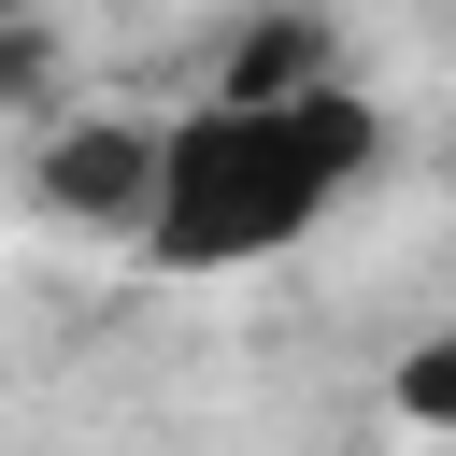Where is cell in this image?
Returning a JSON list of instances; mask_svg holds the SVG:
<instances>
[{"label": "cell", "mask_w": 456, "mask_h": 456, "mask_svg": "<svg viewBox=\"0 0 456 456\" xmlns=\"http://www.w3.org/2000/svg\"><path fill=\"white\" fill-rule=\"evenodd\" d=\"M157 157H171V114H157V128H142V114H71V128L28 157V200H43L57 228H100V242L128 228V242H142V228H157Z\"/></svg>", "instance_id": "7a4b0ae2"}, {"label": "cell", "mask_w": 456, "mask_h": 456, "mask_svg": "<svg viewBox=\"0 0 456 456\" xmlns=\"http://www.w3.org/2000/svg\"><path fill=\"white\" fill-rule=\"evenodd\" d=\"M0 86H28V0H0Z\"/></svg>", "instance_id": "277c9868"}, {"label": "cell", "mask_w": 456, "mask_h": 456, "mask_svg": "<svg viewBox=\"0 0 456 456\" xmlns=\"http://www.w3.org/2000/svg\"><path fill=\"white\" fill-rule=\"evenodd\" d=\"M370 157H385V114H370L342 71L214 86V100L171 114L142 256H157V271H256V256H285L342 185H370Z\"/></svg>", "instance_id": "6da1fadb"}, {"label": "cell", "mask_w": 456, "mask_h": 456, "mask_svg": "<svg viewBox=\"0 0 456 456\" xmlns=\"http://www.w3.org/2000/svg\"><path fill=\"white\" fill-rule=\"evenodd\" d=\"M385 399H399V413H413L428 442H456V328H428V342H413V356L385 370Z\"/></svg>", "instance_id": "3957f363"}]
</instances>
